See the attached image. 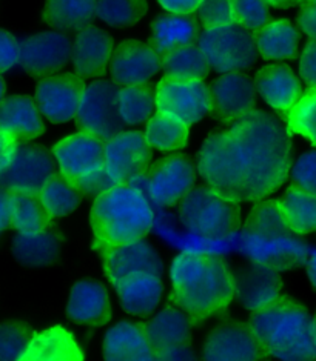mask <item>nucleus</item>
Wrapping results in <instances>:
<instances>
[{
  "label": "nucleus",
  "instance_id": "1",
  "mask_svg": "<svg viewBox=\"0 0 316 361\" xmlns=\"http://www.w3.org/2000/svg\"><path fill=\"white\" fill-rule=\"evenodd\" d=\"M292 137L275 114L256 108L204 139L196 159L199 177L239 203L267 199L290 177Z\"/></svg>",
  "mask_w": 316,
  "mask_h": 361
},
{
  "label": "nucleus",
  "instance_id": "2",
  "mask_svg": "<svg viewBox=\"0 0 316 361\" xmlns=\"http://www.w3.org/2000/svg\"><path fill=\"white\" fill-rule=\"evenodd\" d=\"M168 280V300L189 314L194 326L226 312L236 300L235 272L221 257L177 254L170 264Z\"/></svg>",
  "mask_w": 316,
  "mask_h": 361
},
{
  "label": "nucleus",
  "instance_id": "3",
  "mask_svg": "<svg viewBox=\"0 0 316 361\" xmlns=\"http://www.w3.org/2000/svg\"><path fill=\"white\" fill-rule=\"evenodd\" d=\"M155 226V206L136 185H111L91 203L93 247L102 254L110 247L147 237Z\"/></svg>",
  "mask_w": 316,
  "mask_h": 361
},
{
  "label": "nucleus",
  "instance_id": "4",
  "mask_svg": "<svg viewBox=\"0 0 316 361\" xmlns=\"http://www.w3.org/2000/svg\"><path fill=\"white\" fill-rule=\"evenodd\" d=\"M247 324L267 358L316 360L313 314L300 300L279 297L271 305L252 312Z\"/></svg>",
  "mask_w": 316,
  "mask_h": 361
},
{
  "label": "nucleus",
  "instance_id": "5",
  "mask_svg": "<svg viewBox=\"0 0 316 361\" xmlns=\"http://www.w3.org/2000/svg\"><path fill=\"white\" fill-rule=\"evenodd\" d=\"M57 174L79 189L96 197L111 186L105 173V140L88 131L68 134L51 148Z\"/></svg>",
  "mask_w": 316,
  "mask_h": 361
},
{
  "label": "nucleus",
  "instance_id": "6",
  "mask_svg": "<svg viewBox=\"0 0 316 361\" xmlns=\"http://www.w3.org/2000/svg\"><path fill=\"white\" fill-rule=\"evenodd\" d=\"M181 226L199 238H222L242 226L241 203L204 185L193 188L179 203Z\"/></svg>",
  "mask_w": 316,
  "mask_h": 361
},
{
  "label": "nucleus",
  "instance_id": "7",
  "mask_svg": "<svg viewBox=\"0 0 316 361\" xmlns=\"http://www.w3.org/2000/svg\"><path fill=\"white\" fill-rule=\"evenodd\" d=\"M198 47L211 70L219 74L250 70L259 56L254 32L238 23L204 28Z\"/></svg>",
  "mask_w": 316,
  "mask_h": 361
},
{
  "label": "nucleus",
  "instance_id": "8",
  "mask_svg": "<svg viewBox=\"0 0 316 361\" xmlns=\"http://www.w3.org/2000/svg\"><path fill=\"white\" fill-rule=\"evenodd\" d=\"M198 166L182 154H170L151 163L136 186L144 189L155 208H173L196 186Z\"/></svg>",
  "mask_w": 316,
  "mask_h": 361
},
{
  "label": "nucleus",
  "instance_id": "9",
  "mask_svg": "<svg viewBox=\"0 0 316 361\" xmlns=\"http://www.w3.org/2000/svg\"><path fill=\"white\" fill-rule=\"evenodd\" d=\"M156 113L185 125H196L211 114L210 87L204 79H176L164 75L155 87Z\"/></svg>",
  "mask_w": 316,
  "mask_h": 361
},
{
  "label": "nucleus",
  "instance_id": "10",
  "mask_svg": "<svg viewBox=\"0 0 316 361\" xmlns=\"http://www.w3.org/2000/svg\"><path fill=\"white\" fill-rule=\"evenodd\" d=\"M153 149L142 131L122 130L105 140V173L111 185H136L151 165Z\"/></svg>",
  "mask_w": 316,
  "mask_h": 361
},
{
  "label": "nucleus",
  "instance_id": "11",
  "mask_svg": "<svg viewBox=\"0 0 316 361\" xmlns=\"http://www.w3.org/2000/svg\"><path fill=\"white\" fill-rule=\"evenodd\" d=\"M117 92V85L104 77L85 85L78 116H76V122L81 130L95 134L104 140L122 131L124 125L119 117Z\"/></svg>",
  "mask_w": 316,
  "mask_h": 361
},
{
  "label": "nucleus",
  "instance_id": "12",
  "mask_svg": "<svg viewBox=\"0 0 316 361\" xmlns=\"http://www.w3.org/2000/svg\"><path fill=\"white\" fill-rule=\"evenodd\" d=\"M193 320L176 305L162 307L145 323L147 334L156 360H192L196 354L190 341L193 334Z\"/></svg>",
  "mask_w": 316,
  "mask_h": 361
},
{
  "label": "nucleus",
  "instance_id": "13",
  "mask_svg": "<svg viewBox=\"0 0 316 361\" xmlns=\"http://www.w3.org/2000/svg\"><path fill=\"white\" fill-rule=\"evenodd\" d=\"M56 174L57 168L51 152L37 145H19L10 165L0 173V188L11 194L37 197Z\"/></svg>",
  "mask_w": 316,
  "mask_h": 361
},
{
  "label": "nucleus",
  "instance_id": "14",
  "mask_svg": "<svg viewBox=\"0 0 316 361\" xmlns=\"http://www.w3.org/2000/svg\"><path fill=\"white\" fill-rule=\"evenodd\" d=\"M71 48L73 40L68 32L49 30L30 34L21 39L19 68L36 79L62 73L71 62Z\"/></svg>",
  "mask_w": 316,
  "mask_h": 361
},
{
  "label": "nucleus",
  "instance_id": "15",
  "mask_svg": "<svg viewBox=\"0 0 316 361\" xmlns=\"http://www.w3.org/2000/svg\"><path fill=\"white\" fill-rule=\"evenodd\" d=\"M83 88L85 79L74 71L51 74L39 79L34 100L45 120L64 125L76 120Z\"/></svg>",
  "mask_w": 316,
  "mask_h": 361
},
{
  "label": "nucleus",
  "instance_id": "16",
  "mask_svg": "<svg viewBox=\"0 0 316 361\" xmlns=\"http://www.w3.org/2000/svg\"><path fill=\"white\" fill-rule=\"evenodd\" d=\"M162 71V56L150 42L128 39L117 44L110 63V79L119 88L148 85Z\"/></svg>",
  "mask_w": 316,
  "mask_h": 361
},
{
  "label": "nucleus",
  "instance_id": "17",
  "mask_svg": "<svg viewBox=\"0 0 316 361\" xmlns=\"http://www.w3.org/2000/svg\"><path fill=\"white\" fill-rule=\"evenodd\" d=\"M99 255L105 279L111 286L138 275H162L164 272V262L159 251L145 238L110 247Z\"/></svg>",
  "mask_w": 316,
  "mask_h": 361
},
{
  "label": "nucleus",
  "instance_id": "18",
  "mask_svg": "<svg viewBox=\"0 0 316 361\" xmlns=\"http://www.w3.org/2000/svg\"><path fill=\"white\" fill-rule=\"evenodd\" d=\"M213 111L218 122L232 125L253 109L258 102L254 80L245 71L226 73L210 85Z\"/></svg>",
  "mask_w": 316,
  "mask_h": 361
},
{
  "label": "nucleus",
  "instance_id": "19",
  "mask_svg": "<svg viewBox=\"0 0 316 361\" xmlns=\"http://www.w3.org/2000/svg\"><path fill=\"white\" fill-rule=\"evenodd\" d=\"M207 361H254L267 358L247 323H222L213 328L201 348Z\"/></svg>",
  "mask_w": 316,
  "mask_h": 361
},
{
  "label": "nucleus",
  "instance_id": "20",
  "mask_svg": "<svg viewBox=\"0 0 316 361\" xmlns=\"http://www.w3.org/2000/svg\"><path fill=\"white\" fill-rule=\"evenodd\" d=\"M115 48L113 37L104 28L93 23L87 25L74 32L70 62L73 71L85 80L100 79L110 71Z\"/></svg>",
  "mask_w": 316,
  "mask_h": 361
},
{
  "label": "nucleus",
  "instance_id": "21",
  "mask_svg": "<svg viewBox=\"0 0 316 361\" xmlns=\"http://www.w3.org/2000/svg\"><path fill=\"white\" fill-rule=\"evenodd\" d=\"M254 87L266 105L279 116H287L303 96V82L292 66L283 62L267 63L256 70Z\"/></svg>",
  "mask_w": 316,
  "mask_h": 361
},
{
  "label": "nucleus",
  "instance_id": "22",
  "mask_svg": "<svg viewBox=\"0 0 316 361\" xmlns=\"http://www.w3.org/2000/svg\"><path fill=\"white\" fill-rule=\"evenodd\" d=\"M68 320L87 328H100L113 318V305L108 289L100 281L82 279L73 283L66 297Z\"/></svg>",
  "mask_w": 316,
  "mask_h": 361
},
{
  "label": "nucleus",
  "instance_id": "23",
  "mask_svg": "<svg viewBox=\"0 0 316 361\" xmlns=\"http://www.w3.org/2000/svg\"><path fill=\"white\" fill-rule=\"evenodd\" d=\"M236 300L250 314L283 297V280L278 271L266 264L252 263L235 272Z\"/></svg>",
  "mask_w": 316,
  "mask_h": 361
},
{
  "label": "nucleus",
  "instance_id": "24",
  "mask_svg": "<svg viewBox=\"0 0 316 361\" xmlns=\"http://www.w3.org/2000/svg\"><path fill=\"white\" fill-rule=\"evenodd\" d=\"M102 355L107 361L156 360L145 323L121 320L111 324L102 340Z\"/></svg>",
  "mask_w": 316,
  "mask_h": 361
},
{
  "label": "nucleus",
  "instance_id": "25",
  "mask_svg": "<svg viewBox=\"0 0 316 361\" xmlns=\"http://www.w3.org/2000/svg\"><path fill=\"white\" fill-rule=\"evenodd\" d=\"M85 350L78 337L62 324L48 326L31 335L21 361H82Z\"/></svg>",
  "mask_w": 316,
  "mask_h": 361
},
{
  "label": "nucleus",
  "instance_id": "26",
  "mask_svg": "<svg viewBox=\"0 0 316 361\" xmlns=\"http://www.w3.org/2000/svg\"><path fill=\"white\" fill-rule=\"evenodd\" d=\"M0 131L19 142H33L45 134V118L34 97L14 94L0 103Z\"/></svg>",
  "mask_w": 316,
  "mask_h": 361
},
{
  "label": "nucleus",
  "instance_id": "27",
  "mask_svg": "<svg viewBox=\"0 0 316 361\" xmlns=\"http://www.w3.org/2000/svg\"><path fill=\"white\" fill-rule=\"evenodd\" d=\"M122 309L133 317H148L156 312L164 297V280L159 274H144L127 279L113 286Z\"/></svg>",
  "mask_w": 316,
  "mask_h": 361
},
{
  "label": "nucleus",
  "instance_id": "28",
  "mask_svg": "<svg viewBox=\"0 0 316 361\" xmlns=\"http://www.w3.org/2000/svg\"><path fill=\"white\" fill-rule=\"evenodd\" d=\"M259 56L267 62H288L300 54L301 31L292 20L273 19L254 32Z\"/></svg>",
  "mask_w": 316,
  "mask_h": 361
},
{
  "label": "nucleus",
  "instance_id": "29",
  "mask_svg": "<svg viewBox=\"0 0 316 361\" xmlns=\"http://www.w3.org/2000/svg\"><path fill=\"white\" fill-rule=\"evenodd\" d=\"M199 34V25L193 17L167 13L151 22L150 44L164 56L168 51L198 42Z\"/></svg>",
  "mask_w": 316,
  "mask_h": 361
},
{
  "label": "nucleus",
  "instance_id": "30",
  "mask_svg": "<svg viewBox=\"0 0 316 361\" xmlns=\"http://www.w3.org/2000/svg\"><path fill=\"white\" fill-rule=\"evenodd\" d=\"M96 17V0H45L42 20L51 30L78 32L93 23Z\"/></svg>",
  "mask_w": 316,
  "mask_h": 361
},
{
  "label": "nucleus",
  "instance_id": "31",
  "mask_svg": "<svg viewBox=\"0 0 316 361\" xmlns=\"http://www.w3.org/2000/svg\"><path fill=\"white\" fill-rule=\"evenodd\" d=\"M288 231L298 237H307L316 232V192L290 185L281 199Z\"/></svg>",
  "mask_w": 316,
  "mask_h": 361
},
{
  "label": "nucleus",
  "instance_id": "32",
  "mask_svg": "<svg viewBox=\"0 0 316 361\" xmlns=\"http://www.w3.org/2000/svg\"><path fill=\"white\" fill-rule=\"evenodd\" d=\"M17 262L31 268H42L57 260L61 254V237L53 229L39 234H17L11 243Z\"/></svg>",
  "mask_w": 316,
  "mask_h": 361
},
{
  "label": "nucleus",
  "instance_id": "33",
  "mask_svg": "<svg viewBox=\"0 0 316 361\" xmlns=\"http://www.w3.org/2000/svg\"><path fill=\"white\" fill-rule=\"evenodd\" d=\"M144 135L153 151L175 154L184 151L190 142V126L165 114L155 113L144 125Z\"/></svg>",
  "mask_w": 316,
  "mask_h": 361
},
{
  "label": "nucleus",
  "instance_id": "34",
  "mask_svg": "<svg viewBox=\"0 0 316 361\" xmlns=\"http://www.w3.org/2000/svg\"><path fill=\"white\" fill-rule=\"evenodd\" d=\"M117 109L124 126L138 128L145 125L156 113L155 90L148 85L121 87L117 92Z\"/></svg>",
  "mask_w": 316,
  "mask_h": 361
},
{
  "label": "nucleus",
  "instance_id": "35",
  "mask_svg": "<svg viewBox=\"0 0 316 361\" xmlns=\"http://www.w3.org/2000/svg\"><path fill=\"white\" fill-rule=\"evenodd\" d=\"M11 228L17 234H39L53 228V217L44 209L37 197L10 192Z\"/></svg>",
  "mask_w": 316,
  "mask_h": 361
},
{
  "label": "nucleus",
  "instance_id": "36",
  "mask_svg": "<svg viewBox=\"0 0 316 361\" xmlns=\"http://www.w3.org/2000/svg\"><path fill=\"white\" fill-rule=\"evenodd\" d=\"M210 65L198 44L168 51L162 56V73L176 79H204L210 73Z\"/></svg>",
  "mask_w": 316,
  "mask_h": 361
},
{
  "label": "nucleus",
  "instance_id": "37",
  "mask_svg": "<svg viewBox=\"0 0 316 361\" xmlns=\"http://www.w3.org/2000/svg\"><path fill=\"white\" fill-rule=\"evenodd\" d=\"M148 13L147 0H96V17L115 30L133 28Z\"/></svg>",
  "mask_w": 316,
  "mask_h": 361
},
{
  "label": "nucleus",
  "instance_id": "38",
  "mask_svg": "<svg viewBox=\"0 0 316 361\" xmlns=\"http://www.w3.org/2000/svg\"><path fill=\"white\" fill-rule=\"evenodd\" d=\"M81 192L70 182L56 174L40 189L37 199L53 219H64L73 214L81 204Z\"/></svg>",
  "mask_w": 316,
  "mask_h": 361
},
{
  "label": "nucleus",
  "instance_id": "39",
  "mask_svg": "<svg viewBox=\"0 0 316 361\" xmlns=\"http://www.w3.org/2000/svg\"><path fill=\"white\" fill-rule=\"evenodd\" d=\"M242 229L258 235H281L290 232L278 199L254 202L242 223Z\"/></svg>",
  "mask_w": 316,
  "mask_h": 361
},
{
  "label": "nucleus",
  "instance_id": "40",
  "mask_svg": "<svg viewBox=\"0 0 316 361\" xmlns=\"http://www.w3.org/2000/svg\"><path fill=\"white\" fill-rule=\"evenodd\" d=\"M286 126L292 135L301 137L316 148V88H307L292 111L286 116Z\"/></svg>",
  "mask_w": 316,
  "mask_h": 361
},
{
  "label": "nucleus",
  "instance_id": "41",
  "mask_svg": "<svg viewBox=\"0 0 316 361\" xmlns=\"http://www.w3.org/2000/svg\"><path fill=\"white\" fill-rule=\"evenodd\" d=\"M34 331L22 320L0 322V361H21Z\"/></svg>",
  "mask_w": 316,
  "mask_h": 361
},
{
  "label": "nucleus",
  "instance_id": "42",
  "mask_svg": "<svg viewBox=\"0 0 316 361\" xmlns=\"http://www.w3.org/2000/svg\"><path fill=\"white\" fill-rule=\"evenodd\" d=\"M270 20V6L264 0H235V23L258 32Z\"/></svg>",
  "mask_w": 316,
  "mask_h": 361
},
{
  "label": "nucleus",
  "instance_id": "43",
  "mask_svg": "<svg viewBox=\"0 0 316 361\" xmlns=\"http://www.w3.org/2000/svg\"><path fill=\"white\" fill-rule=\"evenodd\" d=\"M198 16L204 28L235 23V0H202Z\"/></svg>",
  "mask_w": 316,
  "mask_h": 361
},
{
  "label": "nucleus",
  "instance_id": "44",
  "mask_svg": "<svg viewBox=\"0 0 316 361\" xmlns=\"http://www.w3.org/2000/svg\"><path fill=\"white\" fill-rule=\"evenodd\" d=\"M290 177L293 180V185L316 192V148L303 152L293 161Z\"/></svg>",
  "mask_w": 316,
  "mask_h": 361
},
{
  "label": "nucleus",
  "instance_id": "45",
  "mask_svg": "<svg viewBox=\"0 0 316 361\" xmlns=\"http://www.w3.org/2000/svg\"><path fill=\"white\" fill-rule=\"evenodd\" d=\"M21 62V39L0 28V74L13 71Z\"/></svg>",
  "mask_w": 316,
  "mask_h": 361
},
{
  "label": "nucleus",
  "instance_id": "46",
  "mask_svg": "<svg viewBox=\"0 0 316 361\" xmlns=\"http://www.w3.org/2000/svg\"><path fill=\"white\" fill-rule=\"evenodd\" d=\"M298 75L307 88H316V40H307L298 54Z\"/></svg>",
  "mask_w": 316,
  "mask_h": 361
},
{
  "label": "nucleus",
  "instance_id": "47",
  "mask_svg": "<svg viewBox=\"0 0 316 361\" xmlns=\"http://www.w3.org/2000/svg\"><path fill=\"white\" fill-rule=\"evenodd\" d=\"M296 25L307 39L316 40V2L303 4L300 13H298Z\"/></svg>",
  "mask_w": 316,
  "mask_h": 361
},
{
  "label": "nucleus",
  "instance_id": "48",
  "mask_svg": "<svg viewBox=\"0 0 316 361\" xmlns=\"http://www.w3.org/2000/svg\"><path fill=\"white\" fill-rule=\"evenodd\" d=\"M156 2L168 14L192 16L198 13L202 0H156Z\"/></svg>",
  "mask_w": 316,
  "mask_h": 361
},
{
  "label": "nucleus",
  "instance_id": "49",
  "mask_svg": "<svg viewBox=\"0 0 316 361\" xmlns=\"http://www.w3.org/2000/svg\"><path fill=\"white\" fill-rule=\"evenodd\" d=\"M19 145L21 142L14 135L0 131V173L10 165L17 149H19Z\"/></svg>",
  "mask_w": 316,
  "mask_h": 361
},
{
  "label": "nucleus",
  "instance_id": "50",
  "mask_svg": "<svg viewBox=\"0 0 316 361\" xmlns=\"http://www.w3.org/2000/svg\"><path fill=\"white\" fill-rule=\"evenodd\" d=\"M11 228V209H10V192L0 188V234Z\"/></svg>",
  "mask_w": 316,
  "mask_h": 361
},
{
  "label": "nucleus",
  "instance_id": "51",
  "mask_svg": "<svg viewBox=\"0 0 316 361\" xmlns=\"http://www.w3.org/2000/svg\"><path fill=\"white\" fill-rule=\"evenodd\" d=\"M304 266H305V279H307V281H309V285L313 289H316V247L310 251Z\"/></svg>",
  "mask_w": 316,
  "mask_h": 361
},
{
  "label": "nucleus",
  "instance_id": "52",
  "mask_svg": "<svg viewBox=\"0 0 316 361\" xmlns=\"http://www.w3.org/2000/svg\"><path fill=\"white\" fill-rule=\"evenodd\" d=\"M270 8H276V10H288L295 5L300 4V0H264Z\"/></svg>",
  "mask_w": 316,
  "mask_h": 361
},
{
  "label": "nucleus",
  "instance_id": "53",
  "mask_svg": "<svg viewBox=\"0 0 316 361\" xmlns=\"http://www.w3.org/2000/svg\"><path fill=\"white\" fill-rule=\"evenodd\" d=\"M6 97V82L4 79V75L0 74V103H2Z\"/></svg>",
  "mask_w": 316,
  "mask_h": 361
},
{
  "label": "nucleus",
  "instance_id": "54",
  "mask_svg": "<svg viewBox=\"0 0 316 361\" xmlns=\"http://www.w3.org/2000/svg\"><path fill=\"white\" fill-rule=\"evenodd\" d=\"M313 323H315V334H316V311L313 314Z\"/></svg>",
  "mask_w": 316,
  "mask_h": 361
},
{
  "label": "nucleus",
  "instance_id": "55",
  "mask_svg": "<svg viewBox=\"0 0 316 361\" xmlns=\"http://www.w3.org/2000/svg\"><path fill=\"white\" fill-rule=\"evenodd\" d=\"M307 2H315V0H300V4H307Z\"/></svg>",
  "mask_w": 316,
  "mask_h": 361
},
{
  "label": "nucleus",
  "instance_id": "56",
  "mask_svg": "<svg viewBox=\"0 0 316 361\" xmlns=\"http://www.w3.org/2000/svg\"><path fill=\"white\" fill-rule=\"evenodd\" d=\"M315 2H316V0H315Z\"/></svg>",
  "mask_w": 316,
  "mask_h": 361
}]
</instances>
